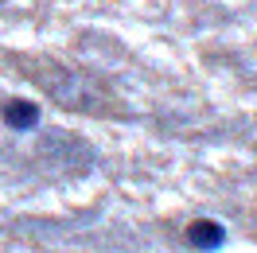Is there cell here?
<instances>
[{
    "label": "cell",
    "mask_w": 257,
    "mask_h": 253,
    "mask_svg": "<svg viewBox=\"0 0 257 253\" xmlns=\"http://www.w3.org/2000/svg\"><path fill=\"white\" fill-rule=\"evenodd\" d=\"M187 241H191L195 249H222V241H226V226L222 222H214V218H195L191 226H187Z\"/></svg>",
    "instance_id": "2"
},
{
    "label": "cell",
    "mask_w": 257,
    "mask_h": 253,
    "mask_svg": "<svg viewBox=\"0 0 257 253\" xmlns=\"http://www.w3.org/2000/svg\"><path fill=\"white\" fill-rule=\"evenodd\" d=\"M0 121L8 129H16V133H32L39 125V105L28 101V97H8L4 105H0Z\"/></svg>",
    "instance_id": "1"
}]
</instances>
